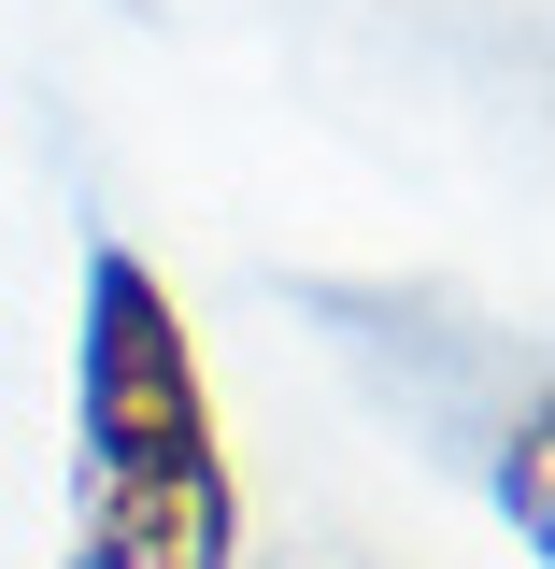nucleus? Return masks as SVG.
<instances>
[{
    "label": "nucleus",
    "instance_id": "f257e3e1",
    "mask_svg": "<svg viewBox=\"0 0 555 569\" xmlns=\"http://www.w3.org/2000/svg\"><path fill=\"white\" fill-rule=\"evenodd\" d=\"M242 498L214 441L200 342L129 242H86L71 313V569H228Z\"/></svg>",
    "mask_w": 555,
    "mask_h": 569
},
{
    "label": "nucleus",
    "instance_id": "f03ea898",
    "mask_svg": "<svg viewBox=\"0 0 555 569\" xmlns=\"http://www.w3.org/2000/svg\"><path fill=\"white\" fill-rule=\"evenodd\" d=\"M498 498H513V527H527V541H542V427H527V441H513V470H498Z\"/></svg>",
    "mask_w": 555,
    "mask_h": 569
}]
</instances>
